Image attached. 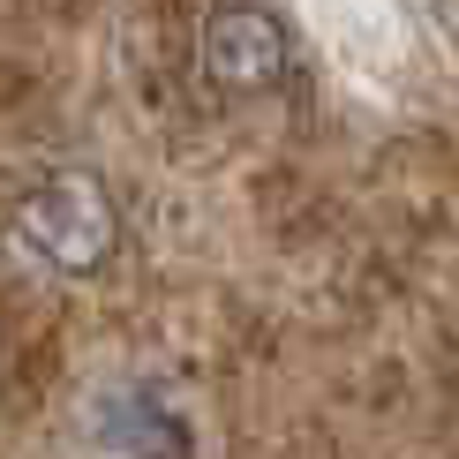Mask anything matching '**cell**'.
<instances>
[{
	"instance_id": "6da1fadb",
	"label": "cell",
	"mask_w": 459,
	"mask_h": 459,
	"mask_svg": "<svg viewBox=\"0 0 459 459\" xmlns=\"http://www.w3.org/2000/svg\"><path fill=\"white\" fill-rule=\"evenodd\" d=\"M15 241L30 248L38 264H53V272H99L113 256V241H121V212H113V196L91 174H53L38 181L23 204H15Z\"/></svg>"
},
{
	"instance_id": "7a4b0ae2",
	"label": "cell",
	"mask_w": 459,
	"mask_h": 459,
	"mask_svg": "<svg viewBox=\"0 0 459 459\" xmlns=\"http://www.w3.org/2000/svg\"><path fill=\"white\" fill-rule=\"evenodd\" d=\"M204 68L226 91H272L286 75V30L264 8H219L204 30Z\"/></svg>"
},
{
	"instance_id": "3957f363",
	"label": "cell",
	"mask_w": 459,
	"mask_h": 459,
	"mask_svg": "<svg viewBox=\"0 0 459 459\" xmlns=\"http://www.w3.org/2000/svg\"><path fill=\"white\" fill-rule=\"evenodd\" d=\"M437 23H445V38H452V53H459V0H437Z\"/></svg>"
}]
</instances>
